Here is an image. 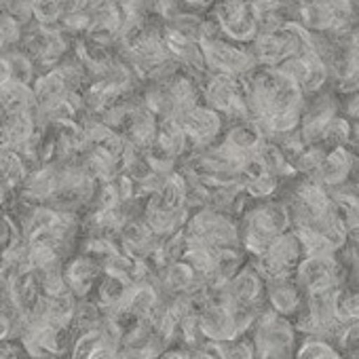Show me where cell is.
<instances>
[{
	"label": "cell",
	"instance_id": "cell-4",
	"mask_svg": "<svg viewBox=\"0 0 359 359\" xmlns=\"http://www.w3.org/2000/svg\"><path fill=\"white\" fill-rule=\"evenodd\" d=\"M187 241L205 243L216 250L239 248L241 245V229L216 208H203L187 222Z\"/></svg>",
	"mask_w": 359,
	"mask_h": 359
},
{
	"label": "cell",
	"instance_id": "cell-8",
	"mask_svg": "<svg viewBox=\"0 0 359 359\" xmlns=\"http://www.w3.org/2000/svg\"><path fill=\"white\" fill-rule=\"evenodd\" d=\"M355 165H357V156L346 146H334V148H327L325 158L321 161L313 177L317 182H321L327 191H332L348 182V177L355 171Z\"/></svg>",
	"mask_w": 359,
	"mask_h": 359
},
{
	"label": "cell",
	"instance_id": "cell-3",
	"mask_svg": "<svg viewBox=\"0 0 359 359\" xmlns=\"http://www.w3.org/2000/svg\"><path fill=\"white\" fill-rule=\"evenodd\" d=\"M201 51H203L205 68L212 74L243 79L258 66L252 47L248 49L243 43H235L229 39H220V36L201 39Z\"/></svg>",
	"mask_w": 359,
	"mask_h": 359
},
{
	"label": "cell",
	"instance_id": "cell-13",
	"mask_svg": "<svg viewBox=\"0 0 359 359\" xmlns=\"http://www.w3.org/2000/svg\"><path fill=\"white\" fill-rule=\"evenodd\" d=\"M5 57L9 62V70H11V79L22 81L26 85H32L39 76V66L32 60L30 53H26L22 47H13L9 51H5Z\"/></svg>",
	"mask_w": 359,
	"mask_h": 359
},
{
	"label": "cell",
	"instance_id": "cell-6",
	"mask_svg": "<svg viewBox=\"0 0 359 359\" xmlns=\"http://www.w3.org/2000/svg\"><path fill=\"white\" fill-rule=\"evenodd\" d=\"M340 271L342 262H338L336 254H311L304 256L294 271V279L304 290V294L340 287Z\"/></svg>",
	"mask_w": 359,
	"mask_h": 359
},
{
	"label": "cell",
	"instance_id": "cell-16",
	"mask_svg": "<svg viewBox=\"0 0 359 359\" xmlns=\"http://www.w3.org/2000/svg\"><path fill=\"white\" fill-rule=\"evenodd\" d=\"M340 317L344 323L359 321V292H342L340 294Z\"/></svg>",
	"mask_w": 359,
	"mask_h": 359
},
{
	"label": "cell",
	"instance_id": "cell-1",
	"mask_svg": "<svg viewBox=\"0 0 359 359\" xmlns=\"http://www.w3.org/2000/svg\"><path fill=\"white\" fill-rule=\"evenodd\" d=\"M292 226L290 205L283 201H266L250 210L241 224V245L252 254H264L271 243Z\"/></svg>",
	"mask_w": 359,
	"mask_h": 359
},
{
	"label": "cell",
	"instance_id": "cell-10",
	"mask_svg": "<svg viewBox=\"0 0 359 359\" xmlns=\"http://www.w3.org/2000/svg\"><path fill=\"white\" fill-rule=\"evenodd\" d=\"M100 273H104L100 260L91 258L89 254H81L64 266L66 285L76 298H87L91 294Z\"/></svg>",
	"mask_w": 359,
	"mask_h": 359
},
{
	"label": "cell",
	"instance_id": "cell-5",
	"mask_svg": "<svg viewBox=\"0 0 359 359\" xmlns=\"http://www.w3.org/2000/svg\"><path fill=\"white\" fill-rule=\"evenodd\" d=\"M304 258V248L296 231H285L281 233L271 248L258 256L256 266L264 275V279H279V277H290L298 269L300 260Z\"/></svg>",
	"mask_w": 359,
	"mask_h": 359
},
{
	"label": "cell",
	"instance_id": "cell-14",
	"mask_svg": "<svg viewBox=\"0 0 359 359\" xmlns=\"http://www.w3.org/2000/svg\"><path fill=\"white\" fill-rule=\"evenodd\" d=\"M342 353L330 342V338H325V336H315V334H311V336H306L300 344H298V348H296V357H306V359H336V357H340Z\"/></svg>",
	"mask_w": 359,
	"mask_h": 359
},
{
	"label": "cell",
	"instance_id": "cell-11",
	"mask_svg": "<svg viewBox=\"0 0 359 359\" xmlns=\"http://www.w3.org/2000/svg\"><path fill=\"white\" fill-rule=\"evenodd\" d=\"M41 131L36 127V121L30 110H18V112H5L0 121V146L20 150L28 140L34 137V133Z\"/></svg>",
	"mask_w": 359,
	"mask_h": 359
},
{
	"label": "cell",
	"instance_id": "cell-2",
	"mask_svg": "<svg viewBox=\"0 0 359 359\" xmlns=\"http://www.w3.org/2000/svg\"><path fill=\"white\" fill-rule=\"evenodd\" d=\"M296 323L273 311L271 306L260 311L252 325V342L256 357H290L296 355Z\"/></svg>",
	"mask_w": 359,
	"mask_h": 359
},
{
	"label": "cell",
	"instance_id": "cell-15",
	"mask_svg": "<svg viewBox=\"0 0 359 359\" xmlns=\"http://www.w3.org/2000/svg\"><path fill=\"white\" fill-rule=\"evenodd\" d=\"M336 346L340 348L342 355L359 357V321H351L342 325L336 338Z\"/></svg>",
	"mask_w": 359,
	"mask_h": 359
},
{
	"label": "cell",
	"instance_id": "cell-7",
	"mask_svg": "<svg viewBox=\"0 0 359 359\" xmlns=\"http://www.w3.org/2000/svg\"><path fill=\"white\" fill-rule=\"evenodd\" d=\"M175 118L184 127L191 144L197 148H208V146L216 144V140L222 135L224 116L208 104L205 106L193 104L191 108L180 112Z\"/></svg>",
	"mask_w": 359,
	"mask_h": 359
},
{
	"label": "cell",
	"instance_id": "cell-12",
	"mask_svg": "<svg viewBox=\"0 0 359 359\" xmlns=\"http://www.w3.org/2000/svg\"><path fill=\"white\" fill-rule=\"evenodd\" d=\"M36 95L32 85H26L15 79H7L0 83V106L7 112H18V110H32L36 106Z\"/></svg>",
	"mask_w": 359,
	"mask_h": 359
},
{
	"label": "cell",
	"instance_id": "cell-18",
	"mask_svg": "<svg viewBox=\"0 0 359 359\" xmlns=\"http://www.w3.org/2000/svg\"><path fill=\"white\" fill-rule=\"evenodd\" d=\"M182 3L191 9V11H201L214 5V0H182Z\"/></svg>",
	"mask_w": 359,
	"mask_h": 359
},
{
	"label": "cell",
	"instance_id": "cell-9",
	"mask_svg": "<svg viewBox=\"0 0 359 359\" xmlns=\"http://www.w3.org/2000/svg\"><path fill=\"white\" fill-rule=\"evenodd\" d=\"M304 300H306V294L298 285V281L292 279V275L266 281V304L273 311L285 317H294L304 306Z\"/></svg>",
	"mask_w": 359,
	"mask_h": 359
},
{
	"label": "cell",
	"instance_id": "cell-17",
	"mask_svg": "<svg viewBox=\"0 0 359 359\" xmlns=\"http://www.w3.org/2000/svg\"><path fill=\"white\" fill-rule=\"evenodd\" d=\"M344 116L348 118V123L353 125V133L355 137H359V91L351 93V100L344 106Z\"/></svg>",
	"mask_w": 359,
	"mask_h": 359
}]
</instances>
